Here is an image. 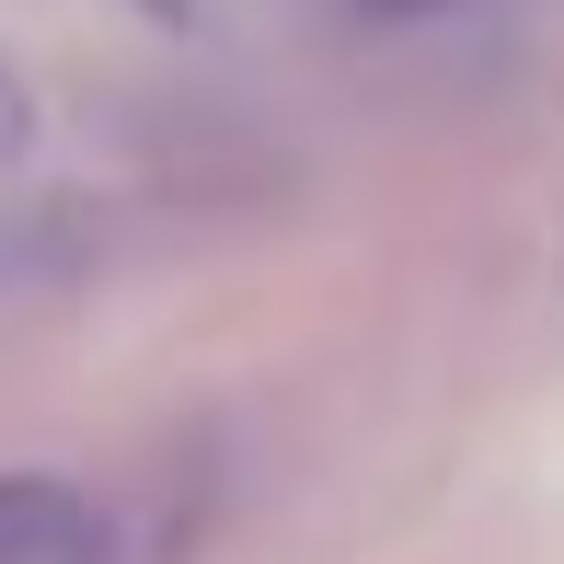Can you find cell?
<instances>
[{
	"instance_id": "obj_1",
	"label": "cell",
	"mask_w": 564,
	"mask_h": 564,
	"mask_svg": "<svg viewBox=\"0 0 564 564\" xmlns=\"http://www.w3.org/2000/svg\"><path fill=\"white\" fill-rule=\"evenodd\" d=\"M0 564H105V507L58 473H0Z\"/></svg>"
},
{
	"instance_id": "obj_2",
	"label": "cell",
	"mask_w": 564,
	"mask_h": 564,
	"mask_svg": "<svg viewBox=\"0 0 564 564\" xmlns=\"http://www.w3.org/2000/svg\"><path fill=\"white\" fill-rule=\"evenodd\" d=\"M23 150H35V82L0 58V162H23Z\"/></svg>"
},
{
	"instance_id": "obj_3",
	"label": "cell",
	"mask_w": 564,
	"mask_h": 564,
	"mask_svg": "<svg viewBox=\"0 0 564 564\" xmlns=\"http://www.w3.org/2000/svg\"><path fill=\"white\" fill-rule=\"evenodd\" d=\"M369 12H380V23H403V12H438V0H369Z\"/></svg>"
},
{
	"instance_id": "obj_4",
	"label": "cell",
	"mask_w": 564,
	"mask_h": 564,
	"mask_svg": "<svg viewBox=\"0 0 564 564\" xmlns=\"http://www.w3.org/2000/svg\"><path fill=\"white\" fill-rule=\"evenodd\" d=\"M162 12H185V0H162Z\"/></svg>"
}]
</instances>
